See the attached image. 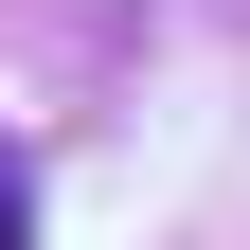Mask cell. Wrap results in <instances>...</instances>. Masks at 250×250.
<instances>
[{"label": "cell", "mask_w": 250, "mask_h": 250, "mask_svg": "<svg viewBox=\"0 0 250 250\" xmlns=\"http://www.w3.org/2000/svg\"><path fill=\"white\" fill-rule=\"evenodd\" d=\"M0 250H36V161L0 143Z\"/></svg>", "instance_id": "cell-1"}]
</instances>
